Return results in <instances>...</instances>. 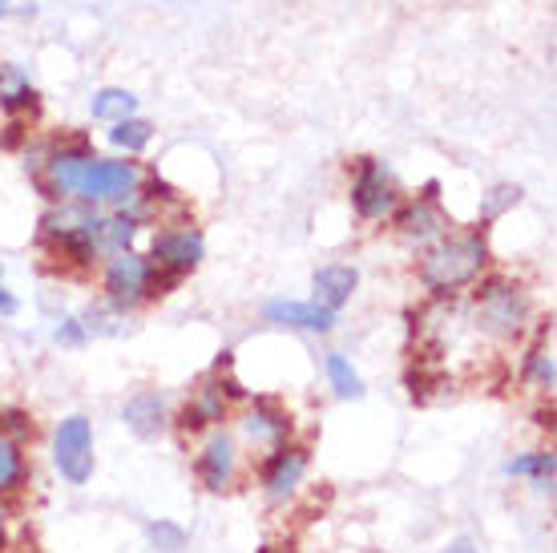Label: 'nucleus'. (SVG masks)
Listing matches in <instances>:
<instances>
[{"label": "nucleus", "instance_id": "1", "mask_svg": "<svg viewBox=\"0 0 557 553\" xmlns=\"http://www.w3.org/2000/svg\"><path fill=\"white\" fill-rule=\"evenodd\" d=\"M488 263V247L481 235H457L445 238L420 259V283L432 295H453V291L476 283V275Z\"/></svg>", "mask_w": 557, "mask_h": 553}, {"label": "nucleus", "instance_id": "2", "mask_svg": "<svg viewBox=\"0 0 557 553\" xmlns=\"http://www.w3.org/2000/svg\"><path fill=\"white\" fill-rule=\"evenodd\" d=\"M98 226H101V214L94 207H70V202H61L53 207L49 214L41 219V235L49 247H57L70 263L85 267L94 263V255L98 250Z\"/></svg>", "mask_w": 557, "mask_h": 553}, {"label": "nucleus", "instance_id": "3", "mask_svg": "<svg viewBox=\"0 0 557 553\" xmlns=\"http://www.w3.org/2000/svg\"><path fill=\"white\" fill-rule=\"evenodd\" d=\"M530 319V295L509 279H488L476 291V323L493 340H513Z\"/></svg>", "mask_w": 557, "mask_h": 553}, {"label": "nucleus", "instance_id": "4", "mask_svg": "<svg viewBox=\"0 0 557 553\" xmlns=\"http://www.w3.org/2000/svg\"><path fill=\"white\" fill-rule=\"evenodd\" d=\"M141 191L138 162H113V158H94L77 182V198L85 207H126Z\"/></svg>", "mask_w": 557, "mask_h": 553}, {"label": "nucleus", "instance_id": "5", "mask_svg": "<svg viewBox=\"0 0 557 553\" xmlns=\"http://www.w3.org/2000/svg\"><path fill=\"white\" fill-rule=\"evenodd\" d=\"M150 275L153 263L141 259L134 250H117L106 267V299H110L113 311H134L150 299Z\"/></svg>", "mask_w": 557, "mask_h": 553}, {"label": "nucleus", "instance_id": "6", "mask_svg": "<svg viewBox=\"0 0 557 553\" xmlns=\"http://www.w3.org/2000/svg\"><path fill=\"white\" fill-rule=\"evenodd\" d=\"M400 202V186L380 158H363L351 179V207L360 219H388Z\"/></svg>", "mask_w": 557, "mask_h": 553}, {"label": "nucleus", "instance_id": "7", "mask_svg": "<svg viewBox=\"0 0 557 553\" xmlns=\"http://www.w3.org/2000/svg\"><path fill=\"white\" fill-rule=\"evenodd\" d=\"M53 460L70 484H85L94 477V429L85 416L61 420V429L53 437Z\"/></svg>", "mask_w": 557, "mask_h": 553}, {"label": "nucleus", "instance_id": "8", "mask_svg": "<svg viewBox=\"0 0 557 553\" xmlns=\"http://www.w3.org/2000/svg\"><path fill=\"white\" fill-rule=\"evenodd\" d=\"M202 255H207V243L198 231L190 226H178V231H162V235H153V250L150 259L158 271H174V275H186V271H195L202 263Z\"/></svg>", "mask_w": 557, "mask_h": 553}, {"label": "nucleus", "instance_id": "9", "mask_svg": "<svg viewBox=\"0 0 557 553\" xmlns=\"http://www.w3.org/2000/svg\"><path fill=\"white\" fill-rule=\"evenodd\" d=\"M98 153L82 146V142H73V146H61V150H49L45 158V191L53 194V198H70L77 194V182H82L85 167L94 162Z\"/></svg>", "mask_w": 557, "mask_h": 553}, {"label": "nucleus", "instance_id": "10", "mask_svg": "<svg viewBox=\"0 0 557 553\" xmlns=\"http://www.w3.org/2000/svg\"><path fill=\"white\" fill-rule=\"evenodd\" d=\"M267 323H278V328H304V332H332L335 316L332 307L323 304H295V299H271L263 307Z\"/></svg>", "mask_w": 557, "mask_h": 553}, {"label": "nucleus", "instance_id": "11", "mask_svg": "<svg viewBox=\"0 0 557 553\" xmlns=\"http://www.w3.org/2000/svg\"><path fill=\"white\" fill-rule=\"evenodd\" d=\"M304 472H307V453L304 448H275V457L263 465V489H267V497H292L295 489H299V481H304Z\"/></svg>", "mask_w": 557, "mask_h": 553}, {"label": "nucleus", "instance_id": "12", "mask_svg": "<svg viewBox=\"0 0 557 553\" xmlns=\"http://www.w3.org/2000/svg\"><path fill=\"white\" fill-rule=\"evenodd\" d=\"M198 472H202L207 489H214V493H223L231 484V477H235V441L226 432H214L207 441L202 457H198Z\"/></svg>", "mask_w": 557, "mask_h": 553}, {"label": "nucleus", "instance_id": "13", "mask_svg": "<svg viewBox=\"0 0 557 553\" xmlns=\"http://www.w3.org/2000/svg\"><path fill=\"white\" fill-rule=\"evenodd\" d=\"M356 287H360V271L356 267L332 263L315 271V304L332 307V311H339V307L348 304Z\"/></svg>", "mask_w": 557, "mask_h": 553}, {"label": "nucleus", "instance_id": "14", "mask_svg": "<svg viewBox=\"0 0 557 553\" xmlns=\"http://www.w3.org/2000/svg\"><path fill=\"white\" fill-rule=\"evenodd\" d=\"M445 231H448L445 210L436 207L432 198H417V202L400 214V235L405 238H441Z\"/></svg>", "mask_w": 557, "mask_h": 553}, {"label": "nucleus", "instance_id": "15", "mask_svg": "<svg viewBox=\"0 0 557 553\" xmlns=\"http://www.w3.org/2000/svg\"><path fill=\"white\" fill-rule=\"evenodd\" d=\"M122 416H126V425L138 432L141 441H150V437H158L162 425H166V404H162L158 392H138V396L126 404V413Z\"/></svg>", "mask_w": 557, "mask_h": 553}, {"label": "nucleus", "instance_id": "16", "mask_svg": "<svg viewBox=\"0 0 557 553\" xmlns=\"http://www.w3.org/2000/svg\"><path fill=\"white\" fill-rule=\"evenodd\" d=\"M37 89L28 82L25 73L9 65V61H0V110L4 113H25V110H37Z\"/></svg>", "mask_w": 557, "mask_h": 553}, {"label": "nucleus", "instance_id": "17", "mask_svg": "<svg viewBox=\"0 0 557 553\" xmlns=\"http://www.w3.org/2000/svg\"><path fill=\"white\" fill-rule=\"evenodd\" d=\"M243 429H247V437L255 444H278L292 432V420H287V413H278L275 404H255L247 420H243Z\"/></svg>", "mask_w": 557, "mask_h": 553}, {"label": "nucleus", "instance_id": "18", "mask_svg": "<svg viewBox=\"0 0 557 553\" xmlns=\"http://www.w3.org/2000/svg\"><path fill=\"white\" fill-rule=\"evenodd\" d=\"M223 413H226L223 384L198 388L195 404H186V413H182V429H202V425H214V420H223Z\"/></svg>", "mask_w": 557, "mask_h": 553}, {"label": "nucleus", "instance_id": "19", "mask_svg": "<svg viewBox=\"0 0 557 553\" xmlns=\"http://www.w3.org/2000/svg\"><path fill=\"white\" fill-rule=\"evenodd\" d=\"M134 235H138V214H129V210L110 214V219H101V226H98V250H106V255L129 250Z\"/></svg>", "mask_w": 557, "mask_h": 553}, {"label": "nucleus", "instance_id": "20", "mask_svg": "<svg viewBox=\"0 0 557 553\" xmlns=\"http://www.w3.org/2000/svg\"><path fill=\"white\" fill-rule=\"evenodd\" d=\"M89 110H94V118L113 125V122H122V118H134V113H138V97L129 94V89H98L94 101H89Z\"/></svg>", "mask_w": 557, "mask_h": 553}, {"label": "nucleus", "instance_id": "21", "mask_svg": "<svg viewBox=\"0 0 557 553\" xmlns=\"http://www.w3.org/2000/svg\"><path fill=\"white\" fill-rule=\"evenodd\" d=\"M150 138H153V125L141 122L138 113L110 125V142L117 146V150H126V153H141L146 146H150Z\"/></svg>", "mask_w": 557, "mask_h": 553}, {"label": "nucleus", "instance_id": "22", "mask_svg": "<svg viewBox=\"0 0 557 553\" xmlns=\"http://www.w3.org/2000/svg\"><path fill=\"white\" fill-rule=\"evenodd\" d=\"M323 368H327V380H332L335 396H344V401H360L363 396V380L356 376V368H351L339 352H332L327 360H323Z\"/></svg>", "mask_w": 557, "mask_h": 553}, {"label": "nucleus", "instance_id": "23", "mask_svg": "<svg viewBox=\"0 0 557 553\" xmlns=\"http://www.w3.org/2000/svg\"><path fill=\"white\" fill-rule=\"evenodd\" d=\"M21 481H25V460L16 453V441L0 432V489H16Z\"/></svg>", "mask_w": 557, "mask_h": 553}, {"label": "nucleus", "instance_id": "24", "mask_svg": "<svg viewBox=\"0 0 557 553\" xmlns=\"http://www.w3.org/2000/svg\"><path fill=\"white\" fill-rule=\"evenodd\" d=\"M505 472L513 477H537V481H549L554 477V453H530V457H517L505 465Z\"/></svg>", "mask_w": 557, "mask_h": 553}, {"label": "nucleus", "instance_id": "25", "mask_svg": "<svg viewBox=\"0 0 557 553\" xmlns=\"http://www.w3.org/2000/svg\"><path fill=\"white\" fill-rule=\"evenodd\" d=\"M525 372L537 388H554L557 372H554V347H533L530 356H525Z\"/></svg>", "mask_w": 557, "mask_h": 553}, {"label": "nucleus", "instance_id": "26", "mask_svg": "<svg viewBox=\"0 0 557 553\" xmlns=\"http://www.w3.org/2000/svg\"><path fill=\"white\" fill-rule=\"evenodd\" d=\"M517 202H521V191H517V186H493V191L485 194V202H481V222L502 219L505 210L517 207Z\"/></svg>", "mask_w": 557, "mask_h": 553}, {"label": "nucleus", "instance_id": "27", "mask_svg": "<svg viewBox=\"0 0 557 553\" xmlns=\"http://www.w3.org/2000/svg\"><path fill=\"white\" fill-rule=\"evenodd\" d=\"M150 538L158 550H182L186 533H182L178 526H170V521H158V526H150Z\"/></svg>", "mask_w": 557, "mask_h": 553}, {"label": "nucleus", "instance_id": "28", "mask_svg": "<svg viewBox=\"0 0 557 553\" xmlns=\"http://www.w3.org/2000/svg\"><path fill=\"white\" fill-rule=\"evenodd\" d=\"M0 432H9V437H28V420H25V413H4L0 416Z\"/></svg>", "mask_w": 557, "mask_h": 553}, {"label": "nucleus", "instance_id": "29", "mask_svg": "<svg viewBox=\"0 0 557 553\" xmlns=\"http://www.w3.org/2000/svg\"><path fill=\"white\" fill-rule=\"evenodd\" d=\"M57 340H65V344H82L85 332H82V328H77V319H70V323H65V328L57 332Z\"/></svg>", "mask_w": 557, "mask_h": 553}, {"label": "nucleus", "instance_id": "30", "mask_svg": "<svg viewBox=\"0 0 557 553\" xmlns=\"http://www.w3.org/2000/svg\"><path fill=\"white\" fill-rule=\"evenodd\" d=\"M16 311V299H13V291L0 283V316H13Z\"/></svg>", "mask_w": 557, "mask_h": 553}, {"label": "nucleus", "instance_id": "31", "mask_svg": "<svg viewBox=\"0 0 557 553\" xmlns=\"http://www.w3.org/2000/svg\"><path fill=\"white\" fill-rule=\"evenodd\" d=\"M448 553H476V550H473V545H469V541H457V545H453V550H448Z\"/></svg>", "mask_w": 557, "mask_h": 553}, {"label": "nucleus", "instance_id": "32", "mask_svg": "<svg viewBox=\"0 0 557 553\" xmlns=\"http://www.w3.org/2000/svg\"><path fill=\"white\" fill-rule=\"evenodd\" d=\"M4 13H9V0H0V16H4Z\"/></svg>", "mask_w": 557, "mask_h": 553}, {"label": "nucleus", "instance_id": "33", "mask_svg": "<svg viewBox=\"0 0 557 553\" xmlns=\"http://www.w3.org/2000/svg\"><path fill=\"white\" fill-rule=\"evenodd\" d=\"M0 541H4V513H0Z\"/></svg>", "mask_w": 557, "mask_h": 553}]
</instances>
